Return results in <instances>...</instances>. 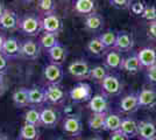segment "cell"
<instances>
[{
  "label": "cell",
  "mask_w": 156,
  "mask_h": 140,
  "mask_svg": "<svg viewBox=\"0 0 156 140\" xmlns=\"http://www.w3.org/2000/svg\"><path fill=\"white\" fill-rule=\"evenodd\" d=\"M22 33L28 36H37L42 29V19L35 14H27L20 19L19 28Z\"/></svg>",
  "instance_id": "1"
},
{
  "label": "cell",
  "mask_w": 156,
  "mask_h": 140,
  "mask_svg": "<svg viewBox=\"0 0 156 140\" xmlns=\"http://www.w3.org/2000/svg\"><path fill=\"white\" fill-rule=\"evenodd\" d=\"M69 96L73 103H85L92 98L91 85L86 82H79L72 88Z\"/></svg>",
  "instance_id": "2"
},
{
  "label": "cell",
  "mask_w": 156,
  "mask_h": 140,
  "mask_svg": "<svg viewBox=\"0 0 156 140\" xmlns=\"http://www.w3.org/2000/svg\"><path fill=\"white\" fill-rule=\"evenodd\" d=\"M1 54L5 55L7 60H15L21 56V41L15 36L6 38L4 42Z\"/></svg>",
  "instance_id": "3"
},
{
  "label": "cell",
  "mask_w": 156,
  "mask_h": 140,
  "mask_svg": "<svg viewBox=\"0 0 156 140\" xmlns=\"http://www.w3.org/2000/svg\"><path fill=\"white\" fill-rule=\"evenodd\" d=\"M90 70L91 67L84 60H76L71 62L68 67V71L72 77L77 80H87L90 78Z\"/></svg>",
  "instance_id": "4"
},
{
  "label": "cell",
  "mask_w": 156,
  "mask_h": 140,
  "mask_svg": "<svg viewBox=\"0 0 156 140\" xmlns=\"http://www.w3.org/2000/svg\"><path fill=\"white\" fill-rule=\"evenodd\" d=\"M66 98V92L57 84H49L44 89V100L46 103L58 105Z\"/></svg>",
  "instance_id": "5"
},
{
  "label": "cell",
  "mask_w": 156,
  "mask_h": 140,
  "mask_svg": "<svg viewBox=\"0 0 156 140\" xmlns=\"http://www.w3.org/2000/svg\"><path fill=\"white\" fill-rule=\"evenodd\" d=\"M63 132L69 137H78L83 132V124L78 116L71 114L63 120Z\"/></svg>",
  "instance_id": "6"
},
{
  "label": "cell",
  "mask_w": 156,
  "mask_h": 140,
  "mask_svg": "<svg viewBox=\"0 0 156 140\" xmlns=\"http://www.w3.org/2000/svg\"><path fill=\"white\" fill-rule=\"evenodd\" d=\"M101 88L105 95L117 96L122 91V83L118 76L108 74L101 82Z\"/></svg>",
  "instance_id": "7"
},
{
  "label": "cell",
  "mask_w": 156,
  "mask_h": 140,
  "mask_svg": "<svg viewBox=\"0 0 156 140\" xmlns=\"http://www.w3.org/2000/svg\"><path fill=\"white\" fill-rule=\"evenodd\" d=\"M44 74V78L49 84H57L59 85L61 82L63 81L64 77V71L62 66L58 64H54V63H49L44 67L43 70Z\"/></svg>",
  "instance_id": "8"
},
{
  "label": "cell",
  "mask_w": 156,
  "mask_h": 140,
  "mask_svg": "<svg viewBox=\"0 0 156 140\" xmlns=\"http://www.w3.org/2000/svg\"><path fill=\"white\" fill-rule=\"evenodd\" d=\"M133 46H134V40L129 32L127 31L117 32V40H115V45L113 49H115L120 53H126V52H130Z\"/></svg>",
  "instance_id": "9"
},
{
  "label": "cell",
  "mask_w": 156,
  "mask_h": 140,
  "mask_svg": "<svg viewBox=\"0 0 156 140\" xmlns=\"http://www.w3.org/2000/svg\"><path fill=\"white\" fill-rule=\"evenodd\" d=\"M108 107H110V103L105 93L94 95L89 100V109L93 113H107Z\"/></svg>",
  "instance_id": "10"
},
{
  "label": "cell",
  "mask_w": 156,
  "mask_h": 140,
  "mask_svg": "<svg viewBox=\"0 0 156 140\" xmlns=\"http://www.w3.org/2000/svg\"><path fill=\"white\" fill-rule=\"evenodd\" d=\"M19 15L12 9H7L0 16V29L2 31H15L19 28Z\"/></svg>",
  "instance_id": "11"
},
{
  "label": "cell",
  "mask_w": 156,
  "mask_h": 140,
  "mask_svg": "<svg viewBox=\"0 0 156 140\" xmlns=\"http://www.w3.org/2000/svg\"><path fill=\"white\" fill-rule=\"evenodd\" d=\"M42 29L46 33L58 34L62 29V21L56 13L46 14L42 18Z\"/></svg>",
  "instance_id": "12"
},
{
  "label": "cell",
  "mask_w": 156,
  "mask_h": 140,
  "mask_svg": "<svg viewBox=\"0 0 156 140\" xmlns=\"http://www.w3.org/2000/svg\"><path fill=\"white\" fill-rule=\"evenodd\" d=\"M40 47L39 42L33 40H25L21 42V56L26 57L28 60H36L40 56Z\"/></svg>",
  "instance_id": "13"
},
{
  "label": "cell",
  "mask_w": 156,
  "mask_h": 140,
  "mask_svg": "<svg viewBox=\"0 0 156 140\" xmlns=\"http://www.w3.org/2000/svg\"><path fill=\"white\" fill-rule=\"evenodd\" d=\"M41 114V126L52 128L57 125L59 120L58 112L52 107H44L40 111Z\"/></svg>",
  "instance_id": "14"
},
{
  "label": "cell",
  "mask_w": 156,
  "mask_h": 140,
  "mask_svg": "<svg viewBox=\"0 0 156 140\" xmlns=\"http://www.w3.org/2000/svg\"><path fill=\"white\" fill-rule=\"evenodd\" d=\"M139 106L144 109H153L156 106V91L154 89H142L137 93Z\"/></svg>",
  "instance_id": "15"
},
{
  "label": "cell",
  "mask_w": 156,
  "mask_h": 140,
  "mask_svg": "<svg viewBox=\"0 0 156 140\" xmlns=\"http://www.w3.org/2000/svg\"><path fill=\"white\" fill-rule=\"evenodd\" d=\"M48 57L50 60V63L54 64H58L62 66L64 63V61L66 60V56H68V50L62 43H57L55 46L50 48L48 52Z\"/></svg>",
  "instance_id": "16"
},
{
  "label": "cell",
  "mask_w": 156,
  "mask_h": 140,
  "mask_svg": "<svg viewBox=\"0 0 156 140\" xmlns=\"http://www.w3.org/2000/svg\"><path fill=\"white\" fill-rule=\"evenodd\" d=\"M139 61L141 66L144 68H149L156 64V49L151 47H144L136 52Z\"/></svg>",
  "instance_id": "17"
},
{
  "label": "cell",
  "mask_w": 156,
  "mask_h": 140,
  "mask_svg": "<svg viewBox=\"0 0 156 140\" xmlns=\"http://www.w3.org/2000/svg\"><path fill=\"white\" fill-rule=\"evenodd\" d=\"M139 125V131H137V137L142 140H150L156 139V124L149 120H142L137 123Z\"/></svg>",
  "instance_id": "18"
},
{
  "label": "cell",
  "mask_w": 156,
  "mask_h": 140,
  "mask_svg": "<svg viewBox=\"0 0 156 140\" xmlns=\"http://www.w3.org/2000/svg\"><path fill=\"white\" fill-rule=\"evenodd\" d=\"M139 107L140 106H139L136 93H129V95L125 96L124 98H121V100H120V111L122 113H134L139 110Z\"/></svg>",
  "instance_id": "19"
},
{
  "label": "cell",
  "mask_w": 156,
  "mask_h": 140,
  "mask_svg": "<svg viewBox=\"0 0 156 140\" xmlns=\"http://www.w3.org/2000/svg\"><path fill=\"white\" fill-rule=\"evenodd\" d=\"M72 8L76 13L80 15H90L96 11V1L94 0H73Z\"/></svg>",
  "instance_id": "20"
},
{
  "label": "cell",
  "mask_w": 156,
  "mask_h": 140,
  "mask_svg": "<svg viewBox=\"0 0 156 140\" xmlns=\"http://www.w3.org/2000/svg\"><path fill=\"white\" fill-rule=\"evenodd\" d=\"M124 62V56L120 52L115 49H111L105 55V67L107 69H121Z\"/></svg>",
  "instance_id": "21"
},
{
  "label": "cell",
  "mask_w": 156,
  "mask_h": 140,
  "mask_svg": "<svg viewBox=\"0 0 156 140\" xmlns=\"http://www.w3.org/2000/svg\"><path fill=\"white\" fill-rule=\"evenodd\" d=\"M104 18L98 13H92L87 16H85L84 26L90 32H99L104 27Z\"/></svg>",
  "instance_id": "22"
},
{
  "label": "cell",
  "mask_w": 156,
  "mask_h": 140,
  "mask_svg": "<svg viewBox=\"0 0 156 140\" xmlns=\"http://www.w3.org/2000/svg\"><path fill=\"white\" fill-rule=\"evenodd\" d=\"M141 68H142V66H141V63L139 61L136 53L130 54L127 57H124V62H122L121 69L125 70L126 73L136 74L141 70Z\"/></svg>",
  "instance_id": "23"
},
{
  "label": "cell",
  "mask_w": 156,
  "mask_h": 140,
  "mask_svg": "<svg viewBox=\"0 0 156 140\" xmlns=\"http://www.w3.org/2000/svg\"><path fill=\"white\" fill-rule=\"evenodd\" d=\"M119 131H121L128 139H130V138H134L137 135L139 125H137L136 121L132 118H122L121 126H120Z\"/></svg>",
  "instance_id": "24"
},
{
  "label": "cell",
  "mask_w": 156,
  "mask_h": 140,
  "mask_svg": "<svg viewBox=\"0 0 156 140\" xmlns=\"http://www.w3.org/2000/svg\"><path fill=\"white\" fill-rule=\"evenodd\" d=\"M20 140H39L40 132L37 126L30 124H23L19 133Z\"/></svg>",
  "instance_id": "25"
},
{
  "label": "cell",
  "mask_w": 156,
  "mask_h": 140,
  "mask_svg": "<svg viewBox=\"0 0 156 140\" xmlns=\"http://www.w3.org/2000/svg\"><path fill=\"white\" fill-rule=\"evenodd\" d=\"M28 90L27 88H20L15 90L12 96L14 105L16 107H26L29 105V99H28Z\"/></svg>",
  "instance_id": "26"
},
{
  "label": "cell",
  "mask_w": 156,
  "mask_h": 140,
  "mask_svg": "<svg viewBox=\"0 0 156 140\" xmlns=\"http://www.w3.org/2000/svg\"><path fill=\"white\" fill-rule=\"evenodd\" d=\"M28 99L29 105H42L46 103L44 100V89L39 87H34L28 90Z\"/></svg>",
  "instance_id": "27"
},
{
  "label": "cell",
  "mask_w": 156,
  "mask_h": 140,
  "mask_svg": "<svg viewBox=\"0 0 156 140\" xmlns=\"http://www.w3.org/2000/svg\"><path fill=\"white\" fill-rule=\"evenodd\" d=\"M121 121L122 118L117 113H107L106 118H105L104 130L110 131V132H115L120 130L121 126Z\"/></svg>",
  "instance_id": "28"
},
{
  "label": "cell",
  "mask_w": 156,
  "mask_h": 140,
  "mask_svg": "<svg viewBox=\"0 0 156 140\" xmlns=\"http://www.w3.org/2000/svg\"><path fill=\"white\" fill-rule=\"evenodd\" d=\"M58 43V38H57V34H52V33H44L40 36L39 45L41 48L46 49L47 52L52 48L55 45Z\"/></svg>",
  "instance_id": "29"
},
{
  "label": "cell",
  "mask_w": 156,
  "mask_h": 140,
  "mask_svg": "<svg viewBox=\"0 0 156 140\" xmlns=\"http://www.w3.org/2000/svg\"><path fill=\"white\" fill-rule=\"evenodd\" d=\"M106 116H107V113H92V116L89 119V127H90V130L94 131V132L104 130Z\"/></svg>",
  "instance_id": "30"
},
{
  "label": "cell",
  "mask_w": 156,
  "mask_h": 140,
  "mask_svg": "<svg viewBox=\"0 0 156 140\" xmlns=\"http://www.w3.org/2000/svg\"><path fill=\"white\" fill-rule=\"evenodd\" d=\"M86 48L94 56H101V55H104L106 53V48L103 45V42L98 39V36L97 38H93V39H91V40L89 41Z\"/></svg>",
  "instance_id": "31"
},
{
  "label": "cell",
  "mask_w": 156,
  "mask_h": 140,
  "mask_svg": "<svg viewBox=\"0 0 156 140\" xmlns=\"http://www.w3.org/2000/svg\"><path fill=\"white\" fill-rule=\"evenodd\" d=\"M98 39L103 42L106 49H113L114 45H115V40H117V32L114 31H105L98 36Z\"/></svg>",
  "instance_id": "32"
},
{
  "label": "cell",
  "mask_w": 156,
  "mask_h": 140,
  "mask_svg": "<svg viewBox=\"0 0 156 140\" xmlns=\"http://www.w3.org/2000/svg\"><path fill=\"white\" fill-rule=\"evenodd\" d=\"M108 75V69L105 66H96L90 70V78L94 82H103L105 77Z\"/></svg>",
  "instance_id": "33"
},
{
  "label": "cell",
  "mask_w": 156,
  "mask_h": 140,
  "mask_svg": "<svg viewBox=\"0 0 156 140\" xmlns=\"http://www.w3.org/2000/svg\"><path fill=\"white\" fill-rule=\"evenodd\" d=\"M25 124L41 126V114L37 109H29L25 114Z\"/></svg>",
  "instance_id": "34"
},
{
  "label": "cell",
  "mask_w": 156,
  "mask_h": 140,
  "mask_svg": "<svg viewBox=\"0 0 156 140\" xmlns=\"http://www.w3.org/2000/svg\"><path fill=\"white\" fill-rule=\"evenodd\" d=\"M37 6L43 14L56 13V2L55 0H37Z\"/></svg>",
  "instance_id": "35"
},
{
  "label": "cell",
  "mask_w": 156,
  "mask_h": 140,
  "mask_svg": "<svg viewBox=\"0 0 156 140\" xmlns=\"http://www.w3.org/2000/svg\"><path fill=\"white\" fill-rule=\"evenodd\" d=\"M141 18L147 20L148 22H153V21H156V7L155 6H147L146 5V8L143 11V13L141 14Z\"/></svg>",
  "instance_id": "36"
},
{
  "label": "cell",
  "mask_w": 156,
  "mask_h": 140,
  "mask_svg": "<svg viewBox=\"0 0 156 140\" xmlns=\"http://www.w3.org/2000/svg\"><path fill=\"white\" fill-rule=\"evenodd\" d=\"M132 0H110V5L118 9H127L132 5Z\"/></svg>",
  "instance_id": "37"
},
{
  "label": "cell",
  "mask_w": 156,
  "mask_h": 140,
  "mask_svg": "<svg viewBox=\"0 0 156 140\" xmlns=\"http://www.w3.org/2000/svg\"><path fill=\"white\" fill-rule=\"evenodd\" d=\"M144 8H146V5L143 4L142 1H140V0L132 2V5H130V7H129L132 13L135 14V15H141V14L143 13V11H144Z\"/></svg>",
  "instance_id": "38"
},
{
  "label": "cell",
  "mask_w": 156,
  "mask_h": 140,
  "mask_svg": "<svg viewBox=\"0 0 156 140\" xmlns=\"http://www.w3.org/2000/svg\"><path fill=\"white\" fill-rule=\"evenodd\" d=\"M146 77H147L148 82H150L151 84H156V64L147 68V70H146Z\"/></svg>",
  "instance_id": "39"
},
{
  "label": "cell",
  "mask_w": 156,
  "mask_h": 140,
  "mask_svg": "<svg viewBox=\"0 0 156 140\" xmlns=\"http://www.w3.org/2000/svg\"><path fill=\"white\" fill-rule=\"evenodd\" d=\"M147 36L150 40L156 41V21L149 22L148 28H147Z\"/></svg>",
  "instance_id": "40"
},
{
  "label": "cell",
  "mask_w": 156,
  "mask_h": 140,
  "mask_svg": "<svg viewBox=\"0 0 156 140\" xmlns=\"http://www.w3.org/2000/svg\"><path fill=\"white\" fill-rule=\"evenodd\" d=\"M8 62H9V60H7L5 57V55H2L0 53V73L5 74L6 69L8 68Z\"/></svg>",
  "instance_id": "41"
},
{
  "label": "cell",
  "mask_w": 156,
  "mask_h": 140,
  "mask_svg": "<svg viewBox=\"0 0 156 140\" xmlns=\"http://www.w3.org/2000/svg\"><path fill=\"white\" fill-rule=\"evenodd\" d=\"M110 140H129V139L121 131H115V132H112Z\"/></svg>",
  "instance_id": "42"
},
{
  "label": "cell",
  "mask_w": 156,
  "mask_h": 140,
  "mask_svg": "<svg viewBox=\"0 0 156 140\" xmlns=\"http://www.w3.org/2000/svg\"><path fill=\"white\" fill-rule=\"evenodd\" d=\"M6 89V82H5V74L0 73V95H2Z\"/></svg>",
  "instance_id": "43"
},
{
  "label": "cell",
  "mask_w": 156,
  "mask_h": 140,
  "mask_svg": "<svg viewBox=\"0 0 156 140\" xmlns=\"http://www.w3.org/2000/svg\"><path fill=\"white\" fill-rule=\"evenodd\" d=\"M5 40H6V36L2 33H0V53H1V50H2V46H4Z\"/></svg>",
  "instance_id": "44"
},
{
  "label": "cell",
  "mask_w": 156,
  "mask_h": 140,
  "mask_svg": "<svg viewBox=\"0 0 156 140\" xmlns=\"http://www.w3.org/2000/svg\"><path fill=\"white\" fill-rule=\"evenodd\" d=\"M5 11H6V7H5V5H4V4L0 1V16L4 14V12H5Z\"/></svg>",
  "instance_id": "45"
},
{
  "label": "cell",
  "mask_w": 156,
  "mask_h": 140,
  "mask_svg": "<svg viewBox=\"0 0 156 140\" xmlns=\"http://www.w3.org/2000/svg\"><path fill=\"white\" fill-rule=\"evenodd\" d=\"M0 140H9L8 138H7V135H5V134L0 133Z\"/></svg>",
  "instance_id": "46"
},
{
  "label": "cell",
  "mask_w": 156,
  "mask_h": 140,
  "mask_svg": "<svg viewBox=\"0 0 156 140\" xmlns=\"http://www.w3.org/2000/svg\"><path fill=\"white\" fill-rule=\"evenodd\" d=\"M22 2H32L33 0H21Z\"/></svg>",
  "instance_id": "47"
},
{
  "label": "cell",
  "mask_w": 156,
  "mask_h": 140,
  "mask_svg": "<svg viewBox=\"0 0 156 140\" xmlns=\"http://www.w3.org/2000/svg\"><path fill=\"white\" fill-rule=\"evenodd\" d=\"M89 140H101L100 138H91V139H89Z\"/></svg>",
  "instance_id": "48"
},
{
  "label": "cell",
  "mask_w": 156,
  "mask_h": 140,
  "mask_svg": "<svg viewBox=\"0 0 156 140\" xmlns=\"http://www.w3.org/2000/svg\"><path fill=\"white\" fill-rule=\"evenodd\" d=\"M56 140H63V139H61V138H59V139H56Z\"/></svg>",
  "instance_id": "49"
},
{
  "label": "cell",
  "mask_w": 156,
  "mask_h": 140,
  "mask_svg": "<svg viewBox=\"0 0 156 140\" xmlns=\"http://www.w3.org/2000/svg\"><path fill=\"white\" fill-rule=\"evenodd\" d=\"M75 140H82V139H75Z\"/></svg>",
  "instance_id": "50"
},
{
  "label": "cell",
  "mask_w": 156,
  "mask_h": 140,
  "mask_svg": "<svg viewBox=\"0 0 156 140\" xmlns=\"http://www.w3.org/2000/svg\"><path fill=\"white\" fill-rule=\"evenodd\" d=\"M150 140H156V139H150Z\"/></svg>",
  "instance_id": "51"
}]
</instances>
